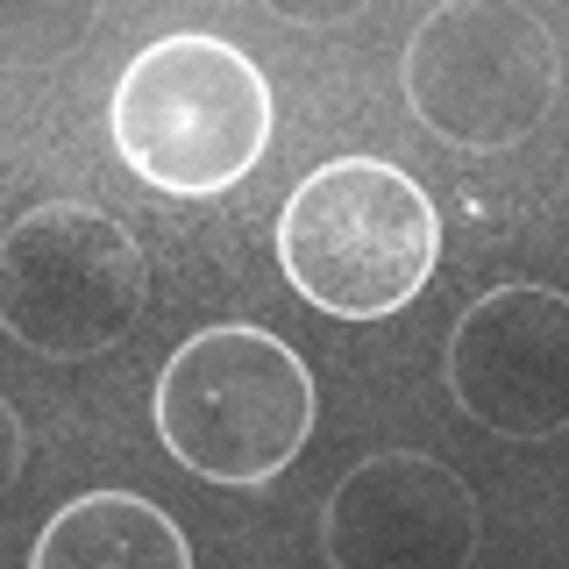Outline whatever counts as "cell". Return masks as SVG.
Instances as JSON below:
<instances>
[{"mask_svg": "<svg viewBox=\"0 0 569 569\" xmlns=\"http://www.w3.org/2000/svg\"><path fill=\"white\" fill-rule=\"evenodd\" d=\"M441 257L435 200L385 157H335L284 200L278 263L299 299L342 320H378L420 299Z\"/></svg>", "mask_w": 569, "mask_h": 569, "instance_id": "cell-1", "label": "cell"}, {"mask_svg": "<svg viewBox=\"0 0 569 569\" xmlns=\"http://www.w3.org/2000/svg\"><path fill=\"white\" fill-rule=\"evenodd\" d=\"M114 150L157 192H228L271 150V86L221 36H164L114 86Z\"/></svg>", "mask_w": 569, "mask_h": 569, "instance_id": "cell-2", "label": "cell"}, {"mask_svg": "<svg viewBox=\"0 0 569 569\" xmlns=\"http://www.w3.org/2000/svg\"><path fill=\"white\" fill-rule=\"evenodd\" d=\"M157 435L207 485H263L307 449L313 378L263 328H207L157 378Z\"/></svg>", "mask_w": 569, "mask_h": 569, "instance_id": "cell-3", "label": "cell"}, {"mask_svg": "<svg viewBox=\"0 0 569 569\" xmlns=\"http://www.w3.org/2000/svg\"><path fill=\"white\" fill-rule=\"evenodd\" d=\"M562 43L527 0H449L406 43V100L456 150H512L556 114Z\"/></svg>", "mask_w": 569, "mask_h": 569, "instance_id": "cell-4", "label": "cell"}, {"mask_svg": "<svg viewBox=\"0 0 569 569\" xmlns=\"http://www.w3.org/2000/svg\"><path fill=\"white\" fill-rule=\"evenodd\" d=\"M142 284L136 236L86 200L29 207L0 242V320L58 363L114 349L142 313Z\"/></svg>", "mask_w": 569, "mask_h": 569, "instance_id": "cell-5", "label": "cell"}, {"mask_svg": "<svg viewBox=\"0 0 569 569\" xmlns=\"http://www.w3.org/2000/svg\"><path fill=\"white\" fill-rule=\"evenodd\" d=\"M449 391L491 435L548 441L569 420V299L548 284H498L449 335Z\"/></svg>", "mask_w": 569, "mask_h": 569, "instance_id": "cell-6", "label": "cell"}, {"mask_svg": "<svg viewBox=\"0 0 569 569\" xmlns=\"http://www.w3.org/2000/svg\"><path fill=\"white\" fill-rule=\"evenodd\" d=\"M320 548L342 569H462L477 556V498L435 456H370L335 485Z\"/></svg>", "mask_w": 569, "mask_h": 569, "instance_id": "cell-7", "label": "cell"}, {"mask_svg": "<svg viewBox=\"0 0 569 569\" xmlns=\"http://www.w3.org/2000/svg\"><path fill=\"white\" fill-rule=\"evenodd\" d=\"M192 548L136 491H86L36 533V569H186Z\"/></svg>", "mask_w": 569, "mask_h": 569, "instance_id": "cell-8", "label": "cell"}, {"mask_svg": "<svg viewBox=\"0 0 569 569\" xmlns=\"http://www.w3.org/2000/svg\"><path fill=\"white\" fill-rule=\"evenodd\" d=\"M0 420H8V485H14V477H22V420H14V406Z\"/></svg>", "mask_w": 569, "mask_h": 569, "instance_id": "cell-9", "label": "cell"}]
</instances>
